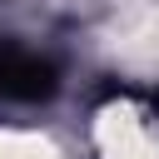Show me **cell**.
Instances as JSON below:
<instances>
[{"label": "cell", "mask_w": 159, "mask_h": 159, "mask_svg": "<svg viewBox=\"0 0 159 159\" xmlns=\"http://www.w3.org/2000/svg\"><path fill=\"white\" fill-rule=\"evenodd\" d=\"M0 159H45L35 144H20V139H0Z\"/></svg>", "instance_id": "1"}]
</instances>
